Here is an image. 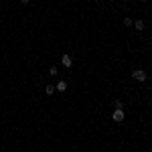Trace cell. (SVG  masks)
<instances>
[{
    "label": "cell",
    "instance_id": "obj_1",
    "mask_svg": "<svg viewBox=\"0 0 152 152\" xmlns=\"http://www.w3.org/2000/svg\"><path fill=\"white\" fill-rule=\"evenodd\" d=\"M132 77H134L136 81H146V71H142V69H134V71H132Z\"/></svg>",
    "mask_w": 152,
    "mask_h": 152
},
{
    "label": "cell",
    "instance_id": "obj_2",
    "mask_svg": "<svg viewBox=\"0 0 152 152\" xmlns=\"http://www.w3.org/2000/svg\"><path fill=\"white\" fill-rule=\"evenodd\" d=\"M112 118H114V122H124V110H114Z\"/></svg>",
    "mask_w": 152,
    "mask_h": 152
},
{
    "label": "cell",
    "instance_id": "obj_3",
    "mask_svg": "<svg viewBox=\"0 0 152 152\" xmlns=\"http://www.w3.org/2000/svg\"><path fill=\"white\" fill-rule=\"evenodd\" d=\"M61 63H63V65H65L67 69H69L71 65H73V61H71V57H69V55H67V53H65V55L61 57Z\"/></svg>",
    "mask_w": 152,
    "mask_h": 152
},
{
    "label": "cell",
    "instance_id": "obj_4",
    "mask_svg": "<svg viewBox=\"0 0 152 152\" xmlns=\"http://www.w3.org/2000/svg\"><path fill=\"white\" fill-rule=\"evenodd\" d=\"M134 28H136V31H144V26H146V24H144V20H134Z\"/></svg>",
    "mask_w": 152,
    "mask_h": 152
},
{
    "label": "cell",
    "instance_id": "obj_5",
    "mask_svg": "<svg viewBox=\"0 0 152 152\" xmlns=\"http://www.w3.org/2000/svg\"><path fill=\"white\" fill-rule=\"evenodd\" d=\"M55 89H57V91H65V89H67V83H65V81H59Z\"/></svg>",
    "mask_w": 152,
    "mask_h": 152
},
{
    "label": "cell",
    "instance_id": "obj_6",
    "mask_svg": "<svg viewBox=\"0 0 152 152\" xmlns=\"http://www.w3.org/2000/svg\"><path fill=\"white\" fill-rule=\"evenodd\" d=\"M45 94H47V95H53V94H55V87H53V85H47V87H45Z\"/></svg>",
    "mask_w": 152,
    "mask_h": 152
},
{
    "label": "cell",
    "instance_id": "obj_7",
    "mask_svg": "<svg viewBox=\"0 0 152 152\" xmlns=\"http://www.w3.org/2000/svg\"><path fill=\"white\" fill-rule=\"evenodd\" d=\"M114 107H116V110H122V107H124V104H122L120 99H116V102H114Z\"/></svg>",
    "mask_w": 152,
    "mask_h": 152
},
{
    "label": "cell",
    "instance_id": "obj_8",
    "mask_svg": "<svg viewBox=\"0 0 152 152\" xmlns=\"http://www.w3.org/2000/svg\"><path fill=\"white\" fill-rule=\"evenodd\" d=\"M20 2H23V4H28V0H20Z\"/></svg>",
    "mask_w": 152,
    "mask_h": 152
}]
</instances>
